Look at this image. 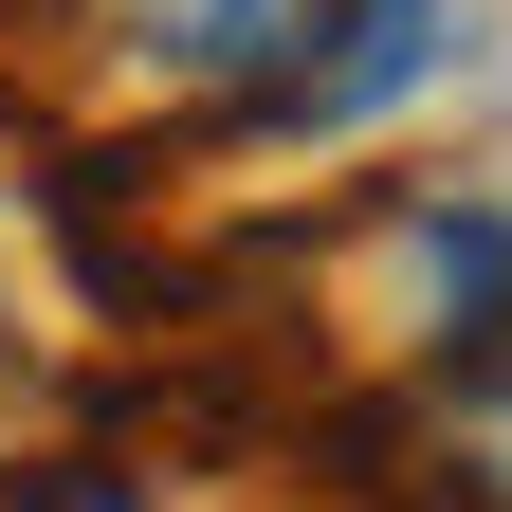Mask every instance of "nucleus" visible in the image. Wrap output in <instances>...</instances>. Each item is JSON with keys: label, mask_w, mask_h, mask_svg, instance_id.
<instances>
[{"label": "nucleus", "mask_w": 512, "mask_h": 512, "mask_svg": "<svg viewBox=\"0 0 512 512\" xmlns=\"http://www.w3.org/2000/svg\"><path fill=\"white\" fill-rule=\"evenodd\" d=\"M458 0H128V74L238 147H348L458 74Z\"/></svg>", "instance_id": "1"}, {"label": "nucleus", "mask_w": 512, "mask_h": 512, "mask_svg": "<svg viewBox=\"0 0 512 512\" xmlns=\"http://www.w3.org/2000/svg\"><path fill=\"white\" fill-rule=\"evenodd\" d=\"M348 275H366V330L403 348L421 384L512 366V202H476V183H403V202H366Z\"/></svg>", "instance_id": "2"}, {"label": "nucleus", "mask_w": 512, "mask_h": 512, "mask_svg": "<svg viewBox=\"0 0 512 512\" xmlns=\"http://www.w3.org/2000/svg\"><path fill=\"white\" fill-rule=\"evenodd\" d=\"M19 512H183V494H165V476H128V458H37Z\"/></svg>", "instance_id": "3"}]
</instances>
